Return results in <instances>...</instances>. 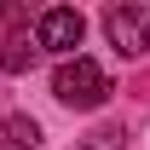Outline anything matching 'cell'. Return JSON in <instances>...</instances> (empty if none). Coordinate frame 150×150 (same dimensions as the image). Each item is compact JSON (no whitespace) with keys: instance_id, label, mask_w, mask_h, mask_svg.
I'll use <instances>...</instances> for the list:
<instances>
[{"instance_id":"1","label":"cell","mask_w":150,"mask_h":150,"mask_svg":"<svg viewBox=\"0 0 150 150\" xmlns=\"http://www.w3.org/2000/svg\"><path fill=\"white\" fill-rule=\"evenodd\" d=\"M110 93H115L110 75L98 69L93 58H64L58 75H52V98H58V104H69V110H98Z\"/></svg>"},{"instance_id":"2","label":"cell","mask_w":150,"mask_h":150,"mask_svg":"<svg viewBox=\"0 0 150 150\" xmlns=\"http://www.w3.org/2000/svg\"><path fill=\"white\" fill-rule=\"evenodd\" d=\"M81 35H87V18H81L75 6H52V12H40V23H35V40L46 46V52H64V58L81 46Z\"/></svg>"},{"instance_id":"4","label":"cell","mask_w":150,"mask_h":150,"mask_svg":"<svg viewBox=\"0 0 150 150\" xmlns=\"http://www.w3.org/2000/svg\"><path fill=\"white\" fill-rule=\"evenodd\" d=\"M35 52H40V40L29 35V29H18V35L0 40V69H6V75H23L29 64H35Z\"/></svg>"},{"instance_id":"3","label":"cell","mask_w":150,"mask_h":150,"mask_svg":"<svg viewBox=\"0 0 150 150\" xmlns=\"http://www.w3.org/2000/svg\"><path fill=\"white\" fill-rule=\"evenodd\" d=\"M104 35L121 58H144L150 46V12H133V6H110L104 12Z\"/></svg>"},{"instance_id":"5","label":"cell","mask_w":150,"mask_h":150,"mask_svg":"<svg viewBox=\"0 0 150 150\" xmlns=\"http://www.w3.org/2000/svg\"><path fill=\"white\" fill-rule=\"evenodd\" d=\"M0 150H40V121L35 115H6L0 121Z\"/></svg>"},{"instance_id":"6","label":"cell","mask_w":150,"mask_h":150,"mask_svg":"<svg viewBox=\"0 0 150 150\" xmlns=\"http://www.w3.org/2000/svg\"><path fill=\"white\" fill-rule=\"evenodd\" d=\"M75 150H121V133H93L87 144H75Z\"/></svg>"}]
</instances>
